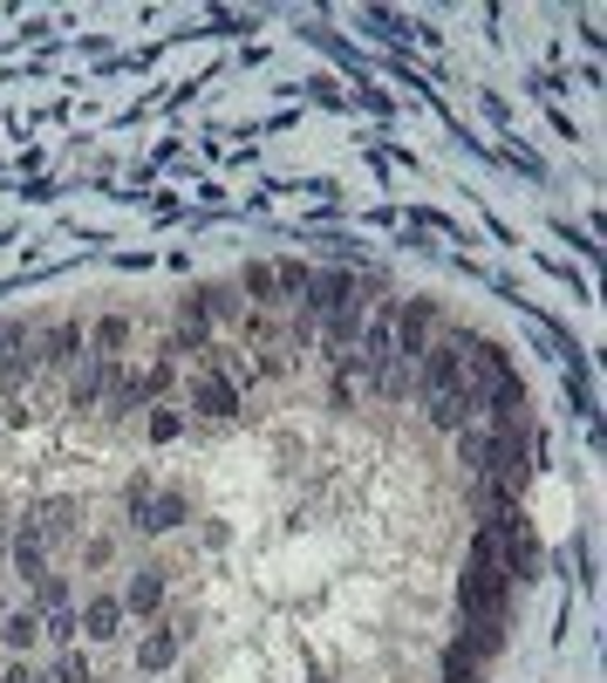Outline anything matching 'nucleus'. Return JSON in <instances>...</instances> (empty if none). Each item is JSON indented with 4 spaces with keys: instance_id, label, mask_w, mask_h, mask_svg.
Segmentation results:
<instances>
[{
    "instance_id": "f257e3e1",
    "label": "nucleus",
    "mask_w": 607,
    "mask_h": 683,
    "mask_svg": "<svg viewBox=\"0 0 607 683\" xmlns=\"http://www.w3.org/2000/svg\"><path fill=\"white\" fill-rule=\"evenodd\" d=\"M505 594H512V575H505L492 534L478 527V540H471V575H464V588H458V609H464V622H505Z\"/></svg>"
},
{
    "instance_id": "0eeeda50",
    "label": "nucleus",
    "mask_w": 607,
    "mask_h": 683,
    "mask_svg": "<svg viewBox=\"0 0 607 683\" xmlns=\"http://www.w3.org/2000/svg\"><path fill=\"white\" fill-rule=\"evenodd\" d=\"M28 527L42 534V547H62L75 534V499H42V506L28 513Z\"/></svg>"
},
{
    "instance_id": "a211bd4d",
    "label": "nucleus",
    "mask_w": 607,
    "mask_h": 683,
    "mask_svg": "<svg viewBox=\"0 0 607 683\" xmlns=\"http://www.w3.org/2000/svg\"><path fill=\"white\" fill-rule=\"evenodd\" d=\"M150 499H157V486H150V478H144V472H137V478H130V486H124V506H130V513L144 519V506H150Z\"/></svg>"
},
{
    "instance_id": "ddd939ff",
    "label": "nucleus",
    "mask_w": 607,
    "mask_h": 683,
    "mask_svg": "<svg viewBox=\"0 0 607 683\" xmlns=\"http://www.w3.org/2000/svg\"><path fill=\"white\" fill-rule=\"evenodd\" d=\"M458 465H464L471 478H484V465H492V431H484V424H464V431H458Z\"/></svg>"
},
{
    "instance_id": "b1692460",
    "label": "nucleus",
    "mask_w": 607,
    "mask_h": 683,
    "mask_svg": "<svg viewBox=\"0 0 607 683\" xmlns=\"http://www.w3.org/2000/svg\"><path fill=\"white\" fill-rule=\"evenodd\" d=\"M0 534H8V506H0Z\"/></svg>"
},
{
    "instance_id": "20e7f679",
    "label": "nucleus",
    "mask_w": 607,
    "mask_h": 683,
    "mask_svg": "<svg viewBox=\"0 0 607 683\" xmlns=\"http://www.w3.org/2000/svg\"><path fill=\"white\" fill-rule=\"evenodd\" d=\"M191 411H198V417H232V411H239V390H232L219 370H198V376H191Z\"/></svg>"
},
{
    "instance_id": "dca6fc26",
    "label": "nucleus",
    "mask_w": 607,
    "mask_h": 683,
    "mask_svg": "<svg viewBox=\"0 0 607 683\" xmlns=\"http://www.w3.org/2000/svg\"><path fill=\"white\" fill-rule=\"evenodd\" d=\"M42 635H55V642H75V635H83V622H75V609H49Z\"/></svg>"
},
{
    "instance_id": "393cba45",
    "label": "nucleus",
    "mask_w": 607,
    "mask_h": 683,
    "mask_svg": "<svg viewBox=\"0 0 607 683\" xmlns=\"http://www.w3.org/2000/svg\"><path fill=\"white\" fill-rule=\"evenodd\" d=\"M8 335H14V329H0V342H8Z\"/></svg>"
},
{
    "instance_id": "f03ea898",
    "label": "nucleus",
    "mask_w": 607,
    "mask_h": 683,
    "mask_svg": "<svg viewBox=\"0 0 607 683\" xmlns=\"http://www.w3.org/2000/svg\"><path fill=\"white\" fill-rule=\"evenodd\" d=\"M417 383H423V396L458 390V383H464V335H451V342H423V355H417Z\"/></svg>"
},
{
    "instance_id": "9d476101",
    "label": "nucleus",
    "mask_w": 607,
    "mask_h": 683,
    "mask_svg": "<svg viewBox=\"0 0 607 683\" xmlns=\"http://www.w3.org/2000/svg\"><path fill=\"white\" fill-rule=\"evenodd\" d=\"M8 560H14V575H28V581H42V575H49V547H42V534H34V527H21V534H14Z\"/></svg>"
},
{
    "instance_id": "5701e85b",
    "label": "nucleus",
    "mask_w": 607,
    "mask_h": 683,
    "mask_svg": "<svg viewBox=\"0 0 607 683\" xmlns=\"http://www.w3.org/2000/svg\"><path fill=\"white\" fill-rule=\"evenodd\" d=\"M150 437H178V411H157V417H150Z\"/></svg>"
},
{
    "instance_id": "7ed1b4c3",
    "label": "nucleus",
    "mask_w": 607,
    "mask_h": 683,
    "mask_svg": "<svg viewBox=\"0 0 607 683\" xmlns=\"http://www.w3.org/2000/svg\"><path fill=\"white\" fill-rule=\"evenodd\" d=\"M348 294H355V280H348L342 267H335V273H321L314 288H307V301H301V335L314 329V321H328V314H335V308H342Z\"/></svg>"
},
{
    "instance_id": "2eb2a0df",
    "label": "nucleus",
    "mask_w": 607,
    "mask_h": 683,
    "mask_svg": "<svg viewBox=\"0 0 607 683\" xmlns=\"http://www.w3.org/2000/svg\"><path fill=\"white\" fill-rule=\"evenodd\" d=\"M0 635H8V650H14V656H28V650H34V635H42V615H34V609L0 615Z\"/></svg>"
},
{
    "instance_id": "f8f14e48",
    "label": "nucleus",
    "mask_w": 607,
    "mask_h": 683,
    "mask_svg": "<svg viewBox=\"0 0 607 683\" xmlns=\"http://www.w3.org/2000/svg\"><path fill=\"white\" fill-rule=\"evenodd\" d=\"M103 383H109V355H90V363L75 370V390H69V404H75V411L103 404Z\"/></svg>"
},
{
    "instance_id": "aec40b11",
    "label": "nucleus",
    "mask_w": 607,
    "mask_h": 683,
    "mask_svg": "<svg viewBox=\"0 0 607 683\" xmlns=\"http://www.w3.org/2000/svg\"><path fill=\"white\" fill-rule=\"evenodd\" d=\"M55 683H96V676H90V663H83V656L69 650V656H62V670H55Z\"/></svg>"
},
{
    "instance_id": "39448f33",
    "label": "nucleus",
    "mask_w": 607,
    "mask_h": 683,
    "mask_svg": "<svg viewBox=\"0 0 607 683\" xmlns=\"http://www.w3.org/2000/svg\"><path fill=\"white\" fill-rule=\"evenodd\" d=\"M478 411H484V404H478V396H471L464 383H458V390H437V396H430V424H437V431H451V437H458L464 424H478Z\"/></svg>"
},
{
    "instance_id": "4be33fe9",
    "label": "nucleus",
    "mask_w": 607,
    "mask_h": 683,
    "mask_svg": "<svg viewBox=\"0 0 607 683\" xmlns=\"http://www.w3.org/2000/svg\"><path fill=\"white\" fill-rule=\"evenodd\" d=\"M247 288H253L260 301H273V273H266V267H253V273H247Z\"/></svg>"
},
{
    "instance_id": "9b49d317",
    "label": "nucleus",
    "mask_w": 607,
    "mask_h": 683,
    "mask_svg": "<svg viewBox=\"0 0 607 683\" xmlns=\"http://www.w3.org/2000/svg\"><path fill=\"white\" fill-rule=\"evenodd\" d=\"M116 601H124V615H150V609H157V601H165V575H157V568H144V575H130V588H124V594H116Z\"/></svg>"
},
{
    "instance_id": "a878e982",
    "label": "nucleus",
    "mask_w": 607,
    "mask_h": 683,
    "mask_svg": "<svg viewBox=\"0 0 607 683\" xmlns=\"http://www.w3.org/2000/svg\"><path fill=\"white\" fill-rule=\"evenodd\" d=\"M0 615H8V609H0Z\"/></svg>"
},
{
    "instance_id": "6e6552de",
    "label": "nucleus",
    "mask_w": 607,
    "mask_h": 683,
    "mask_svg": "<svg viewBox=\"0 0 607 683\" xmlns=\"http://www.w3.org/2000/svg\"><path fill=\"white\" fill-rule=\"evenodd\" d=\"M178 650H185V629H178V622L150 629V635L137 642V670H171V663H178Z\"/></svg>"
},
{
    "instance_id": "4468645a",
    "label": "nucleus",
    "mask_w": 607,
    "mask_h": 683,
    "mask_svg": "<svg viewBox=\"0 0 607 683\" xmlns=\"http://www.w3.org/2000/svg\"><path fill=\"white\" fill-rule=\"evenodd\" d=\"M355 335H362V301L348 294V301L328 314V349H335V355H348V349H355Z\"/></svg>"
},
{
    "instance_id": "423d86ee",
    "label": "nucleus",
    "mask_w": 607,
    "mask_h": 683,
    "mask_svg": "<svg viewBox=\"0 0 607 683\" xmlns=\"http://www.w3.org/2000/svg\"><path fill=\"white\" fill-rule=\"evenodd\" d=\"M75 622H83L90 642H116V635H124V601H116V594H90Z\"/></svg>"
},
{
    "instance_id": "412c9836",
    "label": "nucleus",
    "mask_w": 607,
    "mask_h": 683,
    "mask_svg": "<svg viewBox=\"0 0 607 683\" xmlns=\"http://www.w3.org/2000/svg\"><path fill=\"white\" fill-rule=\"evenodd\" d=\"M124 342H130L124 321H103V329H96V349H124Z\"/></svg>"
},
{
    "instance_id": "6ab92c4d",
    "label": "nucleus",
    "mask_w": 607,
    "mask_h": 683,
    "mask_svg": "<svg viewBox=\"0 0 607 683\" xmlns=\"http://www.w3.org/2000/svg\"><path fill=\"white\" fill-rule=\"evenodd\" d=\"M75 349H83V329H55V335H49V355H55V363H69Z\"/></svg>"
},
{
    "instance_id": "f3484780",
    "label": "nucleus",
    "mask_w": 607,
    "mask_h": 683,
    "mask_svg": "<svg viewBox=\"0 0 607 683\" xmlns=\"http://www.w3.org/2000/svg\"><path fill=\"white\" fill-rule=\"evenodd\" d=\"M34 601H42V609H69V581H62V575H42V581H34Z\"/></svg>"
},
{
    "instance_id": "1a4fd4ad",
    "label": "nucleus",
    "mask_w": 607,
    "mask_h": 683,
    "mask_svg": "<svg viewBox=\"0 0 607 683\" xmlns=\"http://www.w3.org/2000/svg\"><path fill=\"white\" fill-rule=\"evenodd\" d=\"M185 519H191V499H185V493H157V499L144 506V519H137V527H150V534H171V527H185Z\"/></svg>"
}]
</instances>
